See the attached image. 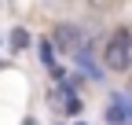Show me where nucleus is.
<instances>
[{
  "mask_svg": "<svg viewBox=\"0 0 132 125\" xmlns=\"http://www.w3.org/2000/svg\"><path fill=\"white\" fill-rule=\"evenodd\" d=\"M103 66L114 70V74H121L125 66H132V59H128V33H125V29H118V33L106 41V48H103Z\"/></svg>",
  "mask_w": 132,
  "mask_h": 125,
  "instance_id": "obj_1",
  "label": "nucleus"
},
{
  "mask_svg": "<svg viewBox=\"0 0 132 125\" xmlns=\"http://www.w3.org/2000/svg\"><path fill=\"white\" fill-rule=\"evenodd\" d=\"M55 41L66 48V55L77 52V29H73V26H59V29H55Z\"/></svg>",
  "mask_w": 132,
  "mask_h": 125,
  "instance_id": "obj_2",
  "label": "nucleus"
},
{
  "mask_svg": "<svg viewBox=\"0 0 132 125\" xmlns=\"http://www.w3.org/2000/svg\"><path fill=\"white\" fill-rule=\"evenodd\" d=\"M128 59H132V29H128Z\"/></svg>",
  "mask_w": 132,
  "mask_h": 125,
  "instance_id": "obj_3",
  "label": "nucleus"
}]
</instances>
